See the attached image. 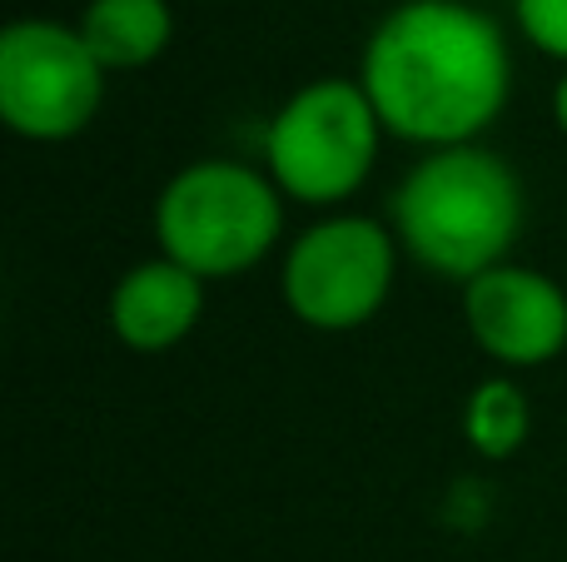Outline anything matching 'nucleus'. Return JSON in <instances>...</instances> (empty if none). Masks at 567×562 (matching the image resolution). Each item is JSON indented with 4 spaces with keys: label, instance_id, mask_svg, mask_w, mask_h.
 <instances>
[{
    "label": "nucleus",
    "instance_id": "nucleus-1",
    "mask_svg": "<svg viewBox=\"0 0 567 562\" xmlns=\"http://www.w3.org/2000/svg\"><path fill=\"white\" fill-rule=\"evenodd\" d=\"M353 80L389 139L423 155L478 145L508 110L513 45L473 0H399L369 30Z\"/></svg>",
    "mask_w": 567,
    "mask_h": 562
},
{
    "label": "nucleus",
    "instance_id": "nucleus-2",
    "mask_svg": "<svg viewBox=\"0 0 567 562\" xmlns=\"http://www.w3.org/2000/svg\"><path fill=\"white\" fill-rule=\"evenodd\" d=\"M383 219L423 274L463 289L513 259L528 225V195L518 169L478 139L413 159L393 185Z\"/></svg>",
    "mask_w": 567,
    "mask_h": 562
},
{
    "label": "nucleus",
    "instance_id": "nucleus-3",
    "mask_svg": "<svg viewBox=\"0 0 567 562\" xmlns=\"http://www.w3.org/2000/svg\"><path fill=\"white\" fill-rule=\"evenodd\" d=\"M284 239V195L265 165L195 159L155 195V244L205 284L259 269Z\"/></svg>",
    "mask_w": 567,
    "mask_h": 562
},
{
    "label": "nucleus",
    "instance_id": "nucleus-4",
    "mask_svg": "<svg viewBox=\"0 0 567 562\" xmlns=\"http://www.w3.org/2000/svg\"><path fill=\"white\" fill-rule=\"evenodd\" d=\"M383 139L389 135L379 110L369 105L359 80L319 75L265 119L259 159L284 199L333 215L369 185Z\"/></svg>",
    "mask_w": 567,
    "mask_h": 562
},
{
    "label": "nucleus",
    "instance_id": "nucleus-5",
    "mask_svg": "<svg viewBox=\"0 0 567 562\" xmlns=\"http://www.w3.org/2000/svg\"><path fill=\"white\" fill-rule=\"evenodd\" d=\"M399 239L389 219L333 209L289 239L279 264V294L313 334H353L373 324L399 284Z\"/></svg>",
    "mask_w": 567,
    "mask_h": 562
},
{
    "label": "nucleus",
    "instance_id": "nucleus-6",
    "mask_svg": "<svg viewBox=\"0 0 567 562\" xmlns=\"http://www.w3.org/2000/svg\"><path fill=\"white\" fill-rule=\"evenodd\" d=\"M110 70L80 25L20 15L0 30V119L30 145H65L100 119Z\"/></svg>",
    "mask_w": 567,
    "mask_h": 562
},
{
    "label": "nucleus",
    "instance_id": "nucleus-7",
    "mask_svg": "<svg viewBox=\"0 0 567 562\" xmlns=\"http://www.w3.org/2000/svg\"><path fill=\"white\" fill-rule=\"evenodd\" d=\"M463 329L498 374H528L567 354V289L543 269L508 259L463 284Z\"/></svg>",
    "mask_w": 567,
    "mask_h": 562
},
{
    "label": "nucleus",
    "instance_id": "nucleus-8",
    "mask_svg": "<svg viewBox=\"0 0 567 562\" xmlns=\"http://www.w3.org/2000/svg\"><path fill=\"white\" fill-rule=\"evenodd\" d=\"M199 319H205V279L165 254L130 264L105 299L110 334L135 354H169L195 334Z\"/></svg>",
    "mask_w": 567,
    "mask_h": 562
},
{
    "label": "nucleus",
    "instance_id": "nucleus-9",
    "mask_svg": "<svg viewBox=\"0 0 567 562\" xmlns=\"http://www.w3.org/2000/svg\"><path fill=\"white\" fill-rule=\"evenodd\" d=\"M75 25L95 60L115 75V70H145L165 55L175 40V10L169 0H85Z\"/></svg>",
    "mask_w": 567,
    "mask_h": 562
},
{
    "label": "nucleus",
    "instance_id": "nucleus-10",
    "mask_svg": "<svg viewBox=\"0 0 567 562\" xmlns=\"http://www.w3.org/2000/svg\"><path fill=\"white\" fill-rule=\"evenodd\" d=\"M463 444L483 458V464H508L523 454L533 438V404L528 388L513 374H488L468 388L463 398Z\"/></svg>",
    "mask_w": 567,
    "mask_h": 562
},
{
    "label": "nucleus",
    "instance_id": "nucleus-11",
    "mask_svg": "<svg viewBox=\"0 0 567 562\" xmlns=\"http://www.w3.org/2000/svg\"><path fill=\"white\" fill-rule=\"evenodd\" d=\"M518 35L567 70V0H513Z\"/></svg>",
    "mask_w": 567,
    "mask_h": 562
},
{
    "label": "nucleus",
    "instance_id": "nucleus-12",
    "mask_svg": "<svg viewBox=\"0 0 567 562\" xmlns=\"http://www.w3.org/2000/svg\"><path fill=\"white\" fill-rule=\"evenodd\" d=\"M553 125L567 135V70L558 75V85H553Z\"/></svg>",
    "mask_w": 567,
    "mask_h": 562
}]
</instances>
